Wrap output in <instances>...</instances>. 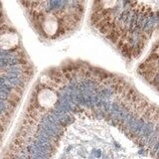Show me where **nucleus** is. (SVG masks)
<instances>
[{"label": "nucleus", "instance_id": "f257e3e1", "mask_svg": "<svg viewBox=\"0 0 159 159\" xmlns=\"http://www.w3.org/2000/svg\"><path fill=\"white\" fill-rule=\"evenodd\" d=\"M38 100L43 107H51L56 102V93L48 89L42 90L39 93Z\"/></svg>", "mask_w": 159, "mask_h": 159}, {"label": "nucleus", "instance_id": "f03ea898", "mask_svg": "<svg viewBox=\"0 0 159 159\" xmlns=\"http://www.w3.org/2000/svg\"><path fill=\"white\" fill-rule=\"evenodd\" d=\"M43 30L49 36H53L56 34V32L58 30V21L55 16L48 15L45 18L43 22Z\"/></svg>", "mask_w": 159, "mask_h": 159}, {"label": "nucleus", "instance_id": "7ed1b4c3", "mask_svg": "<svg viewBox=\"0 0 159 159\" xmlns=\"http://www.w3.org/2000/svg\"><path fill=\"white\" fill-rule=\"evenodd\" d=\"M18 43V37L14 33H6L1 37V47L2 49L8 50L15 47Z\"/></svg>", "mask_w": 159, "mask_h": 159}, {"label": "nucleus", "instance_id": "20e7f679", "mask_svg": "<svg viewBox=\"0 0 159 159\" xmlns=\"http://www.w3.org/2000/svg\"><path fill=\"white\" fill-rule=\"evenodd\" d=\"M116 2H117V0H102V4L105 8H112Z\"/></svg>", "mask_w": 159, "mask_h": 159}, {"label": "nucleus", "instance_id": "39448f33", "mask_svg": "<svg viewBox=\"0 0 159 159\" xmlns=\"http://www.w3.org/2000/svg\"><path fill=\"white\" fill-rule=\"evenodd\" d=\"M28 1H34V0H28Z\"/></svg>", "mask_w": 159, "mask_h": 159}, {"label": "nucleus", "instance_id": "423d86ee", "mask_svg": "<svg viewBox=\"0 0 159 159\" xmlns=\"http://www.w3.org/2000/svg\"><path fill=\"white\" fill-rule=\"evenodd\" d=\"M158 54H159V49H158Z\"/></svg>", "mask_w": 159, "mask_h": 159}]
</instances>
